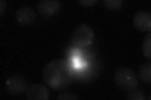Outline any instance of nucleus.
<instances>
[{
  "mask_svg": "<svg viewBox=\"0 0 151 100\" xmlns=\"http://www.w3.org/2000/svg\"><path fill=\"white\" fill-rule=\"evenodd\" d=\"M45 83L55 90L68 88L72 82L73 74L68 63L61 59H55L47 63L42 71Z\"/></svg>",
  "mask_w": 151,
  "mask_h": 100,
  "instance_id": "nucleus-1",
  "label": "nucleus"
},
{
  "mask_svg": "<svg viewBox=\"0 0 151 100\" xmlns=\"http://www.w3.org/2000/svg\"><path fill=\"white\" fill-rule=\"evenodd\" d=\"M114 82L118 87L126 91H130L138 87L139 81L134 71L127 67L118 69L115 73Z\"/></svg>",
  "mask_w": 151,
  "mask_h": 100,
  "instance_id": "nucleus-2",
  "label": "nucleus"
},
{
  "mask_svg": "<svg viewBox=\"0 0 151 100\" xmlns=\"http://www.w3.org/2000/svg\"><path fill=\"white\" fill-rule=\"evenodd\" d=\"M94 37V34L92 28L86 24H81L74 29L71 40L76 45L86 47L92 43Z\"/></svg>",
  "mask_w": 151,
  "mask_h": 100,
  "instance_id": "nucleus-3",
  "label": "nucleus"
},
{
  "mask_svg": "<svg viewBox=\"0 0 151 100\" xmlns=\"http://www.w3.org/2000/svg\"><path fill=\"white\" fill-rule=\"evenodd\" d=\"M26 82L24 78L18 74L9 76L5 81L6 91L14 96L22 94L26 90Z\"/></svg>",
  "mask_w": 151,
  "mask_h": 100,
  "instance_id": "nucleus-4",
  "label": "nucleus"
},
{
  "mask_svg": "<svg viewBox=\"0 0 151 100\" xmlns=\"http://www.w3.org/2000/svg\"><path fill=\"white\" fill-rule=\"evenodd\" d=\"M134 26L138 30L146 32L151 30V14L147 10H140L132 18Z\"/></svg>",
  "mask_w": 151,
  "mask_h": 100,
  "instance_id": "nucleus-5",
  "label": "nucleus"
},
{
  "mask_svg": "<svg viewBox=\"0 0 151 100\" xmlns=\"http://www.w3.org/2000/svg\"><path fill=\"white\" fill-rule=\"evenodd\" d=\"M25 96L29 100H48L50 93L44 85L35 83L30 85L26 89Z\"/></svg>",
  "mask_w": 151,
  "mask_h": 100,
  "instance_id": "nucleus-6",
  "label": "nucleus"
},
{
  "mask_svg": "<svg viewBox=\"0 0 151 100\" xmlns=\"http://www.w3.org/2000/svg\"><path fill=\"white\" fill-rule=\"evenodd\" d=\"M61 6L58 0H42L37 3V10L42 15L50 16L58 13Z\"/></svg>",
  "mask_w": 151,
  "mask_h": 100,
  "instance_id": "nucleus-7",
  "label": "nucleus"
},
{
  "mask_svg": "<svg viewBox=\"0 0 151 100\" xmlns=\"http://www.w3.org/2000/svg\"><path fill=\"white\" fill-rule=\"evenodd\" d=\"M17 21L23 25H30L36 21V14L32 8L23 6L19 8L15 13Z\"/></svg>",
  "mask_w": 151,
  "mask_h": 100,
  "instance_id": "nucleus-8",
  "label": "nucleus"
},
{
  "mask_svg": "<svg viewBox=\"0 0 151 100\" xmlns=\"http://www.w3.org/2000/svg\"><path fill=\"white\" fill-rule=\"evenodd\" d=\"M139 75L143 82L150 83L151 82V63L146 62L140 67Z\"/></svg>",
  "mask_w": 151,
  "mask_h": 100,
  "instance_id": "nucleus-9",
  "label": "nucleus"
},
{
  "mask_svg": "<svg viewBox=\"0 0 151 100\" xmlns=\"http://www.w3.org/2000/svg\"><path fill=\"white\" fill-rule=\"evenodd\" d=\"M142 53L148 59H151V33L146 35L144 38L142 46Z\"/></svg>",
  "mask_w": 151,
  "mask_h": 100,
  "instance_id": "nucleus-10",
  "label": "nucleus"
},
{
  "mask_svg": "<svg viewBox=\"0 0 151 100\" xmlns=\"http://www.w3.org/2000/svg\"><path fill=\"white\" fill-rule=\"evenodd\" d=\"M103 5L111 10H117L124 5L123 0H104Z\"/></svg>",
  "mask_w": 151,
  "mask_h": 100,
  "instance_id": "nucleus-11",
  "label": "nucleus"
},
{
  "mask_svg": "<svg viewBox=\"0 0 151 100\" xmlns=\"http://www.w3.org/2000/svg\"><path fill=\"white\" fill-rule=\"evenodd\" d=\"M129 92L127 98L129 100H146L147 99L145 94L140 90L135 89Z\"/></svg>",
  "mask_w": 151,
  "mask_h": 100,
  "instance_id": "nucleus-12",
  "label": "nucleus"
},
{
  "mask_svg": "<svg viewBox=\"0 0 151 100\" xmlns=\"http://www.w3.org/2000/svg\"><path fill=\"white\" fill-rule=\"evenodd\" d=\"M57 99L59 100H77L78 98L71 92L65 91L60 93L57 97Z\"/></svg>",
  "mask_w": 151,
  "mask_h": 100,
  "instance_id": "nucleus-13",
  "label": "nucleus"
},
{
  "mask_svg": "<svg viewBox=\"0 0 151 100\" xmlns=\"http://www.w3.org/2000/svg\"><path fill=\"white\" fill-rule=\"evenodd\" d=\"M79 2L84 6H91L97 2V0H80Z\"/></svg>",
  "mask_w": 151,
  "mask_h": 100,
  "instance_id": "nucleus-14",
  "label": "nucleus"
},
{
  "mask_svg": "<svg viewBox=\"0 0 151 100\" xmlns=\"http://www.w3.org/2000/svg\"><path fill=\"white\" fill-rule=\"evenodd\" d=\"M6 2L3 0H0V15H2L3 14V12L6 9Z\"/></svg>",
  "mask_w": 151,
  "mask_h": 100,
  "instance_id": "nucleus-15",
  "label": "nucleus"
}]
</instances>
